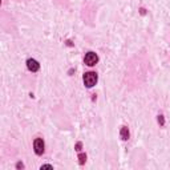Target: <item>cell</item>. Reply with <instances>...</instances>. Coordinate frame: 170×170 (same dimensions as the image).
Returning <instances> with one entry per match:
<instances>
[{"mask_svg":"<svg viewBox=\"0 0 170 170\" xmlns=\"http://www.w3.org/2000/svg\"><path fill=\"white\" fill-rule=\"evenodd\" d=\"M16 167H17V169H23L24 165L21 164V162H17V164H16Z\"/></svg>","mask_w":170,"mask_h":170,"instance_id":"obj_10","label":"cell"},{"mask_svg":"<svg viewBox=\"0 0 170 170\" xmlns=\"http://www.w3.org/2000/svg\"><path fill=\"white\" fill-rule=\"evenodd\" d=\"M85 161H86V156H85V154H79V162H80V165H84Z\"/></svg>","mask_w":170,"mask_h":170,"instance_id":"obj_6","label":"cell"},{"mask_svg":"<svg viewBox=\"0 0 170 170\" xmlns=\"http://www.w3.org/2000/svg\"><path fill=\"white\" fill-rule=\"evenodd\" d=\"M33 149H35V153L37 156H41L44 153V141H42V138H36L33 141Z\"/></svg>","mask_w":170,"mask_h":170,"instance_id":"obj_3","label":"cell"},{"mask_svg":"<svg viewBox=\"0 0 170 170\" xmlns=\"http://www.w3.org/2000/svg\"><path fill=\"white\" fill-rule=\"evenodd\" d=\"M27 68L29 69L31 72H37L40 68V64L35 59H28L27 60Z\"/></svg>","mask_w":170,"mask_h":170,"instance_id":"obj_4","label":"cell"},{"mask_svg":"<svg viewBox=\"0 0 170 170\" xmlns=\"http://www.w3.org/2000/svg\"><path fill=\"white\" fill-rule=\"evenodd\" d=\"M84 61H85V64H86V65L93 66V65H96V64H97V61H98V56L96 55L95 52H88L86 55H85Z\"/></svg>","mask_w":170,"mask_h":170,"instance_id":"obj_2","label":"cell"},{"mask_svg":"<svg viewBox=\"0 0 170 170\" xmlns=\"http://www.w3.org/2000/svg\"><path fill=\"white\" fill-rule=\"evenodd\" d=\"M158 122H160V125H162V126H164V125H165V118H164V116H158Z\"/></svg>","mask_w":170,"mask_h":170,"instance_id":"obj_7","label":"cell"},{"mask_svg":"<svg viewBox=\"0 0 170 170\" xmlns=\"http://www.w3.org/2000/svg\"><path fill=\"white\" fill-rule=\"evenodd\" d=\"M81 146H82L81 142H77V144H76V150L80 151V150H81Z\"/></svg>","mask_w":170,"mask_h":170,"instance_id":"obj_8","label":"cell"},{"mask_svg":"<svg viewBox=\"0 0 170 170\" xmlns=\"http://www.w3.org/2000/svg\"><path fill=\"white\" fill-rule=\"evenodd\" d=\"M120 136H121V138L124 141H126L128 138H129V130H128L126 126H122L121 130H120Z\"/></svg>","mask_w":170,"mask_h":170,"instance_id":"obj_5","label":"cell"},{"mask_svg":"<svg viewBox=\"0 0 170 170\" xmlns=\"http://www.w3.org/2000/svg\"><path fill=\"white\" fill-rule=\"evenodd\" d=\"M84 84L85 86H88V88H92L93 85H96V82H97V73L95 72H86L84 75Z\"/></svg>","mask_w":170,"mask_h":170,"instance_id":"obj_1","label":"cell"},{"mask_svg":"<svg viewBox=\"0 0 170 170\" xmlns=\"http://www.w3.org/2000/svg\"><path fill=\"white\" fill-rule=\"evenodd\" d=\"M42 169H53V166H52V165H42V166H41V170Z\"/></svg>","mask_w":170,"mask_h":170,"instance_id":"obj_9","label":"cell"}]
</instances>
